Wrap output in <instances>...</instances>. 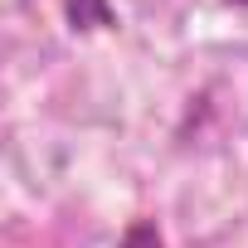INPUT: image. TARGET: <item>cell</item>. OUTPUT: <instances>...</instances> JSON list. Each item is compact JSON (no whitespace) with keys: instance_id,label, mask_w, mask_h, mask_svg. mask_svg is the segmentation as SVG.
Here are the masks:
<instances>
[{"instance_id":"6da1fadb","label":"cell","mask_w":248,"mask_h":248,"mask_svg":"<svg viewBox=\"0 0 248 248\" xmlns=\"http://www.w3.org/2000/svg\"><path fill=\"white\" fill-rule=\"evenodd\" d=\"M63 20H68L73 34L117 30V10H112V0H63Z\"/></svg>"},{"instance_id":"7a4b0ae2","label":"cell","mask_w":248,"mask_h":248,"mask_svg":"<svg viewBox=\"0 0 248 248\" xmlns=\"http://www.w3.org/2000/svg\"><path fill=\"white\" fill-rule=\"evenodd\" d=\"M117 248H166V233H161V224L156 219H132L127 229H122V243Z\"/></svg>"},{"instance_id":"3957f363","label":"cell","mask_w":248,"mask_h":248,"mask_svg":"<svg viewBox=\"0 0 248 248\" xmlns=\"http://www.w3.org/2000/svg\"><path fill=\"white\" fill-rule=\"evenodd\" d=\"M229 5H248V0H229Z\"/></svg>"}]
</instances>
